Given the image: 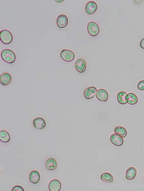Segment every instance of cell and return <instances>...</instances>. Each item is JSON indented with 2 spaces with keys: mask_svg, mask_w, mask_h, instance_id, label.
Instances as JSON below:
<instances>
[{
  "mask_svg": "<svg viewBox=\"0 0 144 191\" xmlns=\"http://www.w3.org/2000/svg\"><path fill=\"white\" fill-rule=\"evenodd\" d=\"M1 56L2 60L7 63H13L16 60V55L13 51L6 49L2 51Z\"/></svg>",
  "mask_w": 144,
  "mask_h": 191,
  "instance_id": "cell-1",
  "label": "cell"
},
{
  "mask_svg": "<svg viewBox=\"0 0 144 191\" xmlns=\"http://www.w3.org/2000/svg\"><path fill=\"white\" fill-rule=\"evenodd\" d=\"M1 42L5 45L10 44L13 40V36L10 31L5 30L0 32Z\"/></svg>",
  "mask_w": 144,
  "mask_h": 191,
  "instance_id": "cell-2",
  "label": "cell"
},
{
  "mask_svg": "<svg viewBox=\"0 0 144 191\" xmlns=\"http://www.w3.org/2000/svg\"><path fill=\"white\" fill-rule=\"evenodd\" d=\"M61 58L67 62H71L75 59V55L71 51L64 49L62 50L61 52Z\"/></svg>",
  "mask_w": 144,
  "mask_h": 191,
  "instance_id": "cell-3",
  "label": "cell"
},
{
  "mask_svg": "<svg viewBox=\"0 0 144 191\" xmlns=\"http://www.w3.org/2000/svg\"><path fill=\"white\" fill-rule=\"evenodd\" d=\"M87 31L90 36L92 37H95L99 33V26L96 23L92 22L88 24Z\"/></svg>",
  "mask_w": 144,
  "mask_h": 191,
  "instance_id": "cell-4",
  "label": "cell"
},
{
  "mask_svg": "<svg viewBox=\"0 0 144 191\" xmlns=\"http://www.w3.org/2000/svg\"><path fill=\"white\" fill-rule=\"evenodd\" d=\"M97 91V89L95 87H89L84 91V96L87 100L93 99L96 96Z\"/></svg>",
  "mask_w": 144,
  "mask_h": 191,
  "instance_id": "cell-5",
  "label": "cell"
},
{
  "mask_svg": "<svg viewBox=\"0 0 144 191\" xmlns=\"http://www.w3.org/2000/svg\"><path fill=\"white\" fill-rule=\"evenodd\" d=\"M75 66L77 71L81 73H83L86 69V62L84 59H79L76 61Z\"/></svg>",
  "mask_w": 144,
  "mask_h": 191,
  "instance_id": "cell-6",
  "label": "cell"
},
{
  "mask_svg": "<svg viewBox=\"0 0 144 191\" xmlns=\"http://www.w3.org/2000/svg\"><path fill=\"white\" fill-rule=\"evenodd\" d=\"M56 22L57 25L59 28H63L66 27L68 22V17L64 14H61L58 17Z\"/></svg>",
  "mask_w": 144,
  "mask_h": 191,
  "instance_id": "cell-7",
  "label": "cell"
},
{
  "mask_svg": "<svg viewBox=\"0 0 144 191\" xmlns=\"http://www.w3.org/2000/svg\"><path fill=\"white\" fill-rule=\"evenodd\" d=\"M97 5L94 1L88 2L85 7V11L86 13L89 15L94 14L97 11Z\"/></svg>",
  "mask_w": 144,
  "mask_h": 191,
  "instance_id": "cell-8",
  "label": "cell"
},
{
  "mask_svg": "<svg viewBox=\"0 0 144 191\" xmlns=\"http://www.w3.org/2000/svg\"><path fill=\"white\" fill-rule=\"evenodd\" d=\"M33 124L35 129L38 130L44 129L46 125L45 120L43 118L41 117L37 118L33 120Z\"/></svg>",
  "mask_w": 144,
  "mask_h": 191,
  "instance_id": "cell-9",
  "label": "cell"
},
{
  "mask_svg": "<svg viewBox=\"0 0 144 191\" xmlns=\"http://www.w3.org/2000/svg\"><path fill=\"white\" fill-rule=\"evenodd\" d=\"M110 141L115 146H120L123 144L124 140L122 137L116 134H113L110 137Z\"/></svg>",
  "mask_w": 144,
  "mask_h": 191,
  "instance_id": "cell-10",
  "label": "cell"
},
{
  "mask_svg": "<svg viewBox=\"0 0 144 191\" xmlns=\"http://www.w3.org/2000/svg\"><path fill=\"white\" fill-rule=\"evenodd\" d=\"M12 80L11 75L7 72L2 73L0 77V81L2 85L6 86L10 84Z\"/></svg>",
  "mask_w": 144,
  "mask_h": 191,
  "instance_id": "cell-11",
  "label": "cell"
},
{
  "mask_svg": "<svg viewBox=\"0 0 144 191\" xmlns=\"http://www.w3.org/2000/svg\"><path fill=\"white\" fill-rule=\"evenodd\" d=\"M61 183L59 180L54 179L50 181L49 184L50 191H59L61 188Z\"/></svg>",
  "mask_w": 144,
  "mask_h": 191,
  "instance_id": "cell-12",
  "label": "cell"
},
{
  "mask_svg": "<svg viewBox=\"0 0 144 191\" xmlns=\"http://www.w3.org/2000/svg\"><path fill=\"white\" fill-rule=\"evenodd\" d=\"M96 97L98 100L101 101H106L109 98V94L104 89H100L97 93Z\"/></svg>",
  "mask_w": 144,
  "mask_h": 191,
  "instance_id": "cell-13",
  "label": "cell"
},
{
  "mask_svg": "<svg viewBox=\"0 0 144 191\" xmlns=\"http://www.w3.org/2000/svg\"><path fill=\"white\" fill-rule=\"evenodd\" d=\"M29 179L31 183L36 184L39 182L40 176V174L38 171L35 170L33 171L30 173L29 177Z\"/></svg>",
  "mask_w": 144,
  "mask_h": 191,
  "instance_id": "cell-14",
  "label": "cell"
},
{
  "mask_svg": "<svg viewBox=\"0 0 144 191\" xmlns=\"http://www.w3.org/2000/svg\"><path fill=\"white\" fill-rule=\"evenodd\" d=\"M45 167L49 170H54L57 168V161L54 158L48 159L45 163Z\"/></svg>",
  "mask_w": 144,
  "mask_h": 191,
  "instance_id": "cell-15",
  "label": "cell"
},
{
  "mask_svg": "<svg viewBox=\"0 0 144 191\" xmlns=\"http://www.w3.org/2000/svg\"><path fill=\"white\" fill-rule=\"evenodd\" d=\"M127 103L131 105H135L138 102V98L135 94L129 93L126 96Z\"/></svg>",
  "mask_w": 144,
  "mask_h": 191,
  "instance_id": "cell-16",
  "label": "cell"
},
{
  "mask_svg": "<svg viewBox=\"0 0 144 191\" xmlns=\"http://www.w3.org/2000/svg\"><path fill=\"white\" fill-rule=\"evenodd\" d=\"M136 173V170L135 168L130 167L126 171V178L128 180H133L135 178Z\"/></svg>",
  "mask_w": 144,
  "mask_h": 191,
  "instance_id": "cell-17",
  "label": "cell"
},
{
  "mask_svg": "<svg viewBox=\"0 0 144 191\" xmlns=\"http://www.w3.org/2000/svg\"><path fill=\"white\" fill-rule=\"evenodd\" d=\"M10 135L5 130H1L0 131V140L3 143L8 142L10 140Z\"/></svg>",
  "mask_w": 144,
  "mask_h": 191,
  "instance_id": "cell-18",
  "label": "cell"
},
{
  "mask_svg": "<svg viewBox=\"0 0 144 191\" xmlns=\"http://www.w3.org/2000/svg\"><path fill=\"white\" fill-rule=\"evenodd\" d=\"M101 179L105 183H110L113 182L114 178L113 176L109 173H103L100 176Z\"/></svg>",
  "mask_w": 144,
  "mask_h": 191,
  "instance_id": "cell-19",
  "label": "cell"
},
{
  "mask_svg": "<svg viewBox=\"0 0 144 191\" xmlns=\"http://www.w3.org/2000/svg\"><path fill=\"white\" fill-rule=\"evenodd\" d=\"M114 132L115 134L119 135L122 138L126 137L127 135V131L125 128L118 126L115 128Z\"/></svg>",
  "mask_w": 144,
  "mask_h": 191,
  "instance_id": "cell-20",
  "label": "cell"
},
{
  "mask_svg": "<svg viewBox=\"0 0 144 191\" xmlns=\"http://www.w3.org/2000/svg\"><path fill=\"white\" fill-rule=\"evenodd\" d=\"M127 95V93L124 91L120 92L117 94V100L121 105H126L127 103V101L126 100V96Z\"/></svg>",
  "mask_w": 144,
  "mask_h": 191,
  "instance_id": "cell-21",
  "label": "cell"
},
{
  "mask_svg": "<svg viewBox=\"0 0 144 191\" xmlns=\"http://www.w3.org/2000/svg\"><path fill=\"white\" fill-rule=\"evenodd\" d=\"M137 88L139 90L144 91V80L139 82L137 85Z\"/></svg>",
  "mask_w": 144,
  "mask_h": 191,
  "instance_id": "cell-22",
  "label": "cell"
},
{
  "mask_svg": "<svg viewBox=\"0 0 144 191\" xmlns=\"http://www.w3.org/2000/svg\"><path fill=\"white\" fill-rule=\"evenodd\" d=\"M12 191H24L23 188L20 186H16L12 190Z\"/></svg>",
  "mask_w": 144,
  "mask_h": 191,
  "instance_id": "cell-23",
  "label": "cell"
},
{
  "mask_svg": "<svg viewBox=\"0 0 144 191\" xmlns=\"http://www.w3.org/2000/svg\"><path fill=\"white\" fill-rule=\"evenodd\" d=\"M140 47L144 50V38H143L141 41L140 43Z\"/></svg>",
  "mask_w": 144,
  "mask_h": 191,
  "instance_id": "cell-24",
  "label": "cell"
},
{
  "mask_svg": "<svg viewBox=\"0 0 144 191\" xmlns=\"http://www.w3.org/2000/svg\"><path fill=\"white\" fill-rule=\"evenodd\" d=\"M56 1V2H58V3H59V2H61L64 1L63 0H62V1H60V0H59V1Z\"/></svg>",
  "mask_w": 144,
  "mask_h": 191,
  "instance_id": "cell-25",
  "label": "cell"
},
{
  "mask_svg": "<svg viewBox=\"0 0 144 191\" xmlns=\"http://www.w3.org/2000/svg\"></svg>",
  "mask_w": 144,
  "mask_h": 191,
  "instance_id": "cell-26",
  "label": "cell"
}]
</instances>
